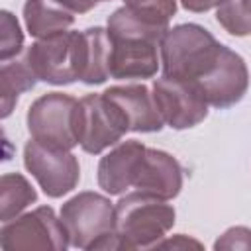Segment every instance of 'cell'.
Returning <instances> with one entry per match:
<instances>
[{"label":"cell","instance_id":"cell-1","mask_svg":"<svg viewBox=\"0 0 251 251\" xmlns=\"http://www.w3.org/2000/svg\"><path fill=\"white\" fill-rule=\"evenodd\" d=\"M159 53L163 75L192 82L212 108L227 110L247 94L249 69L245 59L200 24L169 27Z\"/></svg>","mask_w":251,"mask_h":251},{"label":"cell","instance_id":"cell-2","mask_svg":"<svg viewBox=\"0 0 251 251\" xmlns=\"http://www.w3.org/2000/svg\"><path fill=\"white\" fill-rule=\"evenodd\" d=\"M112 39L110 76L118 80L153 78L161 67V39L167 25L153 24L129 8H116L106 22Z\"/></svg>","mask_w":251,"mask_h":251},{"label":"cell","instance_id":"cell-3","mask_svg":"<svg viewBox=\"0 0 251 251\" xmlns=\"http://www.w3.org/2000/svg\"><path fill=\"white\" fill-rule=\"evenodd\" d=\"M69 243L82 251H118L116 204L108 196L82 190L69 198L59 212Z\"/></svg>","mask_w":251,"mask_h":251},{"label":"cell","instance_id":"cell-4","mask_svg":"<svg viewBox=\"0 0 251 251\" xmlns=\"http://www.w3.org/2000/svg\"><path fill=\"white\" fill-rule=\"evenodd\" d=\"M176 212L169 200L129 192L116 202V235L120 249H153L173 229Z\"/></svg>","mask_w":251,"mask_h":251},{"label":"cell","instance_id":"cell-5","mask_svg":"<svg viewBox=\"0 0 251 251\" xmlns=\"http://www.w3.org/2000/svg\"><path fill=\"white\" fill-rule=\"evenodd\" d=\"M78 110L80 100L65 92H47L35 98L25 114V126L33 139L73 149L78 145Z\"/></svg>","mask_w":251,"mask_h":251},{"label":"cell","instance_id":"cell-6","mask_svg":"<svg viewBox=\"0 0 251 251\" xmlns=\"http://www.w3.org/2000/svg\"><path fill=\"white\" fill-rule=\"evenodd\" d=\"M0 247L4 251H65L71 243L55 210L37 206L2 224Z\"/></svg>","mask_w":251,"mask_h":251},{"label":"cell","instance_id":"cell-7","mask_svg":"<svg viewBox=\"0 0 251 251\" xmlns=\"http://www.w3.org/2000/svg\"><path fill=\"white\" fill-rule=\"evenodd\" d=\"M24 167L49 198L69 194L80 180V165L71 149L45 145L33 137L24 145Z\"/></svg>","mask_w":251,"mask_h":251},{"label":"cell","instance_id":"cell-8","mask_svg":"<svg viewBox=\"0 0 251 251\" xmlns=\"http://www.w3.org/2000/svg\"><path fill=\"white\" fill-rule=\"evenodd\" d=\"M78 31L67 29L49 37L35 39L25 49V61L35 73L37 80L67 86L78 80V51H76Z\"/></svg>","mask_w":251,"mask_h":251},{"label":"cell","instance_id":"cell-9","mask_svg":"<svg viewBox=\"0 0 251 251\" xmlns=\"http://www.w3.org/2000/svg\"><path fill=\"white\" fill-rule=\"evenodd\" d=\"M129 131L122 112L100 92L80 98L78 110V145L88 155H100L122 141Z\"/></svg>","mask_w":251,"mask_h":251},{"label":"cell","instance_id":"cell-10","mask_svg":"<svg viewBox=\"0 0 251 251\" xmlns=\"http://www.w3.org/2000/svg\"><path fill=\"white\" fill-rule=\"evenodd\" d=\"M151 90L159 114L171 129H190L208 118L210 104L192 82L163 75L153 80Z\"/></svg>","mask_w":251,"mask_h":251},{"label":"cell","instance_id":"cell-11","mask_svg":"<svg viewBox=\"0 0 251 251\" xmlns=\"http://www.w3.org/2000/svg\"><path fill=\"white\" fill-rule=\"evenodd\" d=\"M124 116L129 131L155 133L165 127L159 108L153 98V90L141 82L116 84L102 92Z\"/></svg>","mask_w":251,"mask_h":251},{"label":"cell","instance_id":"cell-12","mask_svg":"<svg viewBox=\"0 0 251 251\" xmlns=\"http://www.w3.org/2000/svg\"><path fill=\"white\" fill-rule=\"evenodd\" d=\"M133 188L163 200H173L182 190V167L169 151L145 147Z\"/></svg>","mask_w":251,"mask_h":251},{"label":"cell","instance_id":"cell-13","mask_svg":"<svg viewBox=\"0 0 251 251\" xmlns=\"http://www.w3.org/2000/svg\"><path fill=\"white\" fill-rule=\"evenodd\" d=\"M145 147L147 145H143L137 139H126L116 143L98 161V186L110 196H122L127 188H133V180Z\"/></svg>","mask_w":251,"mask_h":251},{"label":"cell","instance_id":"cell-14","mask_svg":"<svg viewBox=\"0 0 251 251\" xmlns=\"http://www.w3.org/2000/svg\"><path fill=\"white\" fill-rule=\"evenodd\" d=\"M78 51V80L88 86L104 84L110 76L112 63V39L108 29L102 25H92L78 31L76 37Z\"/></svg>","mask_w":251,"mask_h":251},{"label":"cell","instance_id":"cell-15","mask_svg":"<svg viewBox=\"0 0 251 251\" xmlns=\"http://www.w3.org/2000/svg\"><path fill=\"white\" fill-rule=\"evenodd\" d=\"M24 24L31 37L41 39L67 31L75 24V14L55 0H25Z\"/></svg>","mask_w":251,"mask_h":251},{"label":"cell","instance_id":"cell-16","mask_svg":"<svg viewBox=\"0 0 251 251\" xmlns=\"http://www.w3.org/2000/svg\"><path fill=\"white\" fill-rule=\"evenodd\" d=\"M37 84V76L31 71L25 57L6 61L0 67V102H2V118L6 120L14 106L18 104L20 94L31 90Z\"/></svg>","mask_w":251,"mask_h":251},{"label":"cell","instance_id":"cell-17","mask_svg":"<svg viewBox=\"0 0 251 251\" xmlns=\"http://www.w3.org/2000/svg\"><path fill=\"white\" fill-rule=\"evenodd\" d=\"M37 202V190L22 173H4L0 178V220L8 222Z\"/></svg>","mask_w":251,"mask_h":251},{"label":"cell","instance_id":"cell-18","mask_svg":"<svg viewBox=\"0 0 251 251\" xmlns=\"http://www.w3.org/2000/svg\"><path fill=\"white\" fill-rule=\"evenodd\" d=\"M216 20L229 35H251V0H220Z\"/></svg>","mask_w":251,"mask_h":251},{"label":"cell","instance_id":"cell-19","mask_svg":"<svg viewBox=\"0 0 251 251\" xmlns=\"http://www.w3.org/2000/svg\"><path fill=\"white\" fill-rule=\"evenodd\" d=\"M24 49V31L10 10L0 12V61L16 59Z\"/></svg>","mask_w":251,"mask_h":251},{"label":"cell","instance_id":"cell-20","mask_svg":"<svg viewBox=\"0 0 251 251\" xmlns=\"http://www.w3.org/2000/svg\"><path fill=\"white\" fill-rule=\"evenodd\" d=\"M124 6L133 14L167 27L171 18L176 14V0H124Z\"/></svg>","mask_w":251,"mask_h":251},{"label":"cell","instance_id":"cell-21","mask_svg":"<svg viewBox=\"0 0 251 251\" xmlns=\"http://www.w3.org/2000/svg\"><path fill=\"white\" fill-rule=\"evenodd\" d=\"M214 249L216 251H233V249L251 251V227L233 226V227L226 229L214 241Z\"/></svg>","mask_w":251,"mask_h":251},{"label":"cell","instance_id":"cell-22","mask_svg":"<svg viewBox=\"0 0 251 251\" xmlns=\"http://www.w3.org/2000/svg\"><path fill=\"white\" fill-rule=\"evenodd\" d=\"M178 2L186 12H194V14H204L220 4V0H178Z\"/></svg>","mask_w":251,"mask_h":251},{"label":"cell","instance_id":"cell-23","mask_svg":"<svg viewBox=\"0 0 251 251\" xmlns=\"http://www.w3.org/2000/svg\"><path fill=\"white\" fill-rule=\"evenodd\" d=\"M55 2H59L73 14H86L98 4V0H55Z\"/></svg>","mask_w":251,"mask_h":251},{"label":"cell","instance_id":"cell-24","mask_svg":"<svg viewBox=\"0 0 251 251\" xmlns=\"http://www.w3.org/2000/svg\"><path fill=\"white\" fill-rule=\"evenodd\" d=\"M190 245L200 247V243H198L196 239H190V237H186L184 233H178V235H175L173 239H167V237L161 239L157 247H190Z\"/></svg>","mask_w":251,"mask_h":251},{"label":"cell","instance_id":"cell-25","mask_svg":"<svg viewBox=\"0 0 251 251\" xmlns=\"http://www.w3.org/2000/svg\"><path fill=\"white\" fill-rule=\"evenodd\" d=\"M98 2H110V0H98Z\"/></svg>","mask_w":251,"mask_h":251}]
</instances>
